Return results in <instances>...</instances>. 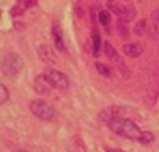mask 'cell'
<instances>
[{"instance_id":"cell-1","label":"cell","mask_w":159,"mask_h":152,"mask_svg":"<svg viewBox=\"0 0 159 152\" xmlns=\"http://www.w3.org/2000/svg\"><path fill=\"white\" fill-rule=\"evenodd\" d=\"M107 126L110 127V130L113 133H116L120 137H124V138H129V140H138L140 141L141 136H143L141 128L133 120L124 119V117H120V116L110 120L107 123Z\"/></svg>"},{"instance_id":"cell-2","label":"cell","mask_w":159,"mask_h":152,"mask_svg":"<svg viewBox=\"0 0 159 152\" xmlns=\"http://www.w3.org/2000/svg\"><path fill=\"white\" fill-rule=\"evenodd\" d=\"M24 67V61L17 53H7L0 61V70L6 77H16Z\"/></svg>"},{"instance_id":"cell-3","label":"cell","mask_w":159,"mask_h":152,"mask_svg":"<svg viewBox=\"0 0 159 152\" xmlns=\"http://www.w3.org/2000/svg\"><path fill=\"white\" fill-rule=\"evenodd\" d=\"M30 109L38 119L45 120V122H50L56 117V110L49 105L48 102L42 99H35L30 103Z\"/></svg>"},{"instance_id":"cell-4","label":"cell","mask_w":159,"mask_h":152,"mask_svg":"<svg viewBox=\"0 0 159 152\" xmlns=\"http://www.w3.org/2000/svg\"><path fill=\"white\" fill-rule=\"evenodd\" d=\"M43 75L48 80V83L56 89L64 91V89H67L70 85L69 77H67L66 74H63L61 71H57V70H55V69H45Z\"/></svg>"},{"instance_id":"cell-5","label":"cell","mask_w":159,"mask_h":152,"mask_svg":"<svg viewBox=\"0 0 159 152\" xmlns=\"http://www.w3.org/2000/svg\"><path fill=\"white\" fill-rule=\"evenodd\" d=\"M103 47H105V53H106V56L110 59V61H112V63L116 66V69H117L119 71L124 75V77H129V75H130L129 69H127L124 60L120 57V56H119V53L116 52V49L112 46V43H110V42H105V46Z\"/></svg>"},{"instance_id":"cell-6","label":"cell","mask_w":159,"mask_h":152,"mask_svg":"<svg viewBox=\"0 0 159 152\" xmlns=\"http://www.w3.org/2000/svg\"><path fill=\"white\" fill-rule=\"evenodd\" d=\"M106 7L109 8L110 13L116 14L117 17H120L123 21H127V16H129V7L120 4L116 0H107L106 2Z\"/></svg>"},{"instance_id":"cell-7","label":"cell","mask_w":159,"mask_h":152,"mask_svg":"<svg viewBox=\"0 0 159 152\" xmlns=\"http://www.w3.org/2000/svg\"><path fill=\"white\" fill-rule=\"evenodd\" d=\"M52 88L53 87L48 83V80L45 78L43 74L38 75V77L35 78V81H34V89H35V92L39 95H49Z\"/></svg>"},{"instance_id":"cell-8","label":"cell","mask_w":159,"mask_h":152,"mask_svg":"<svg viewBox=\"0 0 159 152\" xmlns=\"http://www.w3.org/2000/svg\"><path fill=\"white\" fill-rule=\"evenodd\" d=\"M38 55L41 57V60L46 61V63H56V55L53 52V49L48 45H41L38 46Z\"/></svg>"},{"instance_id":"cell-9","label":"cell","mask_w":159,"mask_h":152,"mask_svg":"<svg viewBox=\"0 0 159 152\" xmlns=\"http://www.w3.org/2000/svg\"><path fill=\"white\" fill-rule=\"evenodd\" d=\"M52 38H53V42H55V46L57 47L60 52H64V42H63V36H61V28H60V25H59V22H53Z\"/></svg>"},{"instance_id":"cell-10","label":"cell","mask_w":159,"mask_h":152,"mask_svg":"<svg viewBox=\"0 0 159 152\" xmlns=\"http://www.w3.org/2000/svg\"><path fill=\"white\" fill-rule=\"evenodd\" d=\"M123 52L130 57H138L140 55H143L144 46L141 43H126L123 46Z\"/></svg>"},{"instance_id":"cell-11","label":"cell","mask_w":159,"mask_h":152,"mask_svg":"<svg viewBox=\"0 0 159 152\" xmlns=\"http://www.w3.org/2000/svg\"><path fill=\"white\" fill-rule=\"evenodd\" d=\"M119 113H120V108H117V106H110V108L103 109V110L99 113V117H101L105 123H109L110 120H113L115 117L120 116Z\"/></svg>"},{"instance_id":"cell-12","label":"cell","mask_w":159,"mask_h":152,"mask_svg":"<svg viewBox=\"0 0 159 152\" xmlns=\"http://www.w3.org/2000/svg\"><path fill=\"white\" fill-rule=\"evenodd\" d=\"M99 47H101V36H99V32L93 28L92 29V55L98 56L99 55Z\"/></svg>"},{"instance_id":"cell-13","label":"cell","mask_w":159,"mask_h":152,"mask_svg":"<svg viewBox=\"0 0 159 152\" xmlns=\"http://www.w3.org/2000/svg\"><path fill=\"white\" fill-rule=\"evenodd\" d=\"M147 27H148V24H147L145 20H141V21H138L137 24H135L134 27V34L138 36H143L147 34Z\"/></svg>"},{"instance_id":"cell-14","label":"cell","mask_w":159,"mask_h":152,"mask_svg":"<svg viewBox=\"0 0 159 152\" xmlns=\"http://www.w3.org/2000/svg\"><path fill=\"white\" fill-rule=\"evenodd\" d=\"M147 34L149 35V38L152 39H159V24H148L147 27Z\"/></svg>"},{"instance_id":"cell-15","label":"cell","mask_w":159,"mask_h":152,"mask_svg":"<svg viewBox=\"0 0 159 152\" xmlns=\"http://www.w3.org/2000/svg\"><path fill=\"white\" fill-rule=\"evenodd\" d=\"M95 69L98 70V73H101V74L105 75V77H110V75H112V69H110L107 64L95 63Z\"/></svg>"},{"instance_id":"cell-16","label":"cell","mask_w":159,"mask_h":152,"mask_svg":"<svg viewBox=\"0 0 159 152\" xmlns=\"http://www.w3.org/2000/svg\"><path fill=\"white\" fill-rule=\"evenodd\" d=\"M99 22H101L102 25H109L110 24V14H109V11H106V10H102L101 13H99Z\"/></svg>"},{"instance_id":"cell-17","label":"cell","mask_w":159,"mask_h":152,"mask_svg":"<svg viewBox=\"0 0 159 152\" xmlns=\"http://www.w3.org/2000/svg\"><path fill=\"white\" fill-rule=\"evenodd\" d=\"M8 98H10V94H8V89L6 88L3 84H0V106L3 105V103H6L8 101Z\"/></svg>"},{"instance_id":"cell-18","label":"cell","mask_w":159,"mask_h":152,"mask_svg":"<svg viewBox=\"0 0 159 152\" xmlns=\"http://www.w3.org/2000/svg\"><path fill=\"white\" fill-rule=\"evenodd\" d=\"M140 141L143 144H149V142L154 141V134L149 133V131H143V136H141Z\"/></svg>"},{"instance_id":"cell-19","label":"cell","mask_w":159,"mask_h":152,"mask_svg":"<svg viewBox=\"0 0 159 152\" xmlns=\"http://www.w3.org/2000/svg\"><path fill=\"white\" fill-rule=\"evenodd\" d=\"M135 17V10L134 7H129V16H127V21H131Z\"/></svg>"},{"instance_id":"cell-20","label":"cell","mask_w":159,"mask_h":152,"mask_svg":"<svg viewBox=\"0 0 159 152\" xmlns=\"http://www.w3.org/2000/svg\"><path fill=\"white\" fill-rule=\"evenodd\" d=\"M152 20L159 24V10H155L154 13H152Z\"/></svg>"},{"instance_id":"cell-21","label":"cell","mask_w":159,"mask_h":152,"mask_svg":"<svg viewBox=\"0 0 159 152\" xmlns=\"http://www.w3.org/2000/svg\"><path fill=\"white\" fill-rule=\"evenodd\" d=\"M107 152H123V151H120V150H109Z\"/></svg>"},{"instance_id":"cell-22","label":"cell","mask_w":159,"mask_h":152,"mask_svg":"<svg viewBox=\"0 0 159 152\" xmlns=\"http://www.w3.org/2000/svg\"><path fill=\"white\" fill-rule=\"evenodd\" d=\"M16 152H25V151H16Z\"/></svg>"},{"instance_id":"cell-23","label":"cell","mask_w":159,"mask_h":152,"mask_svg":"<svg viewBox=\"0 0 159 152\" xmlns=\"http://www.w3.org/2000/svg\"><path fill=\"white\" fill-rule=\"evenodd\" d=\"M70 152H75V151H70Z\"/></svg>"}]
</instances>
